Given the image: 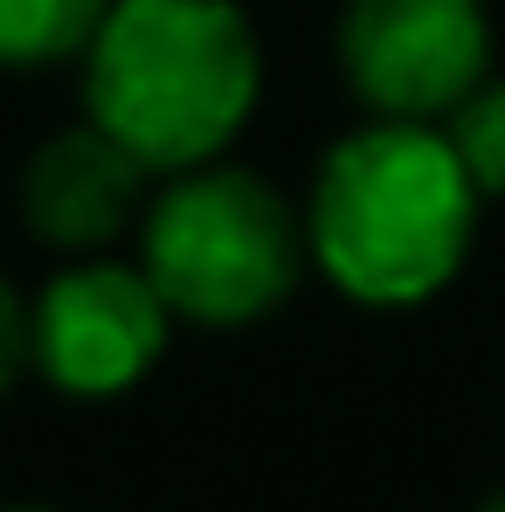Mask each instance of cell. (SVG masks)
Here are the masks:
<instances>
[{
    "label": "cell",
    "mask_w": 505,
    "mask_h": 512,
    "mask_svg": "<svg viewBox=\"0 0 505 512\" xmlns=\"http://www.w3.org/2000/svg\"><path fill=\"white\" fill-rule=\"evenodd\" d=\"M146 277L160 284L173 319L194 326H250L277 312L305 277V222L250 167H187L153 194L139 222Z\"/></svg>",
    "instance_id": "3"
},
{
    "label": "cell",
    "mask_w": 505,
    "mask_h": 512,
    "mask_svg": "<svg viewBox=\"0 0 505 512\" xmlns=\"http://www.w3.org/2000/svg\"><path fill=\"white\" fill-rule=\"evenodd\" d=\"M443 132H450L457 160L471 173V187L485 201H505V77H485V84L443 118Z\"/></svg>",
    "instance_id": "8"
},
{
    "label": "cell",
    "mask_w": 505,
    "mask_h": 512,
    "mask_svg": "<svg viewBox=\"0 0 505 512\" xmlns=\"http://www.w3.org/2000/svg\"><path fill=\"white\" fill-rule=\"evenodd\" d=\"M111 0H0V70L84 63Z\"/></svg>",
    "instance_id": "7"
},
{
    "label": "cell",
    "mask_w": 505,
    "mask_h": 512,
    "mask_svg": "<svg viewBox=\"0 0 505 512\" xmlns=\"http://www.w3.org/2000/svg\"><path fill=\"white\" fill-rule=\"evenodd\" d=\"M339 70L374 118H450L492 77L485 0H346Z\"/></svg>",
    "instance_id": "4"
},
{
    "label": "cell",
    "mask_w": 505,
    "mask_h": 512,
    "mask_svg": "<svg viewBox=\"0 0 505 512\" xmlns=\"http://www.w3.org/2000/svg\"><path fill=\"white\" fill-rule=\"evenodd\" d=\"M28 367V312L14 305L7 277H0V395L14 388V374Z\"/></svg>",
    "instance_id": "9"
},
{
    "label": "cell",
    "mask_w": 505,
    "mask_h": 512,
    "mask_svg": "<svg viewBox=\"0 0 505 512\" xmlns=\"http://www.w3.org/2000/svg\"><path fill=\"white\" fill-rule=\"evenodd\" d=\"M478 512H505V492H492V499H485V506H478Z\"/></svg>",
    "instance_id": "10"
},
{
    "label": "cell",
    "mask_w": 505,
    "mask_h": 512,
    "mask_svg": "<svg viewBox=\"0 0 505 512\" xmlns=\"http://www.w3.org/2000/svg\"><path fill=\"white\" fill-rule=\"evenodd\" d=\"M21 512H49V506H21Z\"/></svg>",
    "instance_id": "11"
},
{
    "label": "cell",
    "mask_w": 505,
    "mask_h": 512,
    "mask_svg": "<svg viewBox=\"0 0 505 512\" xmlns=\"http://www.w3.org/2000/svg\"><path fill=\"white\" fill-rule=\"evenodd\" d=\"M478 187L443 125L374 118L319 160L305 243L353 305L402 312L436 298L478 236Z\"/></svg>",
    "instance_id": "1"
},
{
    "label": "cell",
    "mask_w": 505,
    "mask_h": 512,
    "mask_svg": "<svg viewBox=\"0 0 505 512\" xmlns=\"http://www.w3.org/2000/svg\"><path fill=\"white\" fill-rule=\"evenodd\" d=\"M173 333V305L160 284L146 277V263H77L63 270L35 312H28V360L42 367L49 388L77 395V402H104L139 388Z\"/></svg>",
    "instance_id": "5"
},
{
    "label": "cell",
    "mask_w": 505,
    "mask_h": 512,
    "mask_svg": "<svg viewBox=\"0 0 505 512\" xmlns=\"http://www.w3.org/2000/svg\"><path fill=\"white\" fill-rule=\"evenodd\" d=\"M146 208V167L104 132H56L21 173V215L49 250H104Z\"/></svg>",
    "instance_id": "6"
},
{
    "label": "cell",
    "mask_w": 505,
    "mask_h": 512,
    "mask_svg": "<svg viewBox=\"0 0 505 512\" xmlns=\"http://www.w3.org/2000/svg\"><path fill=\"white\" fill-rule=\"evenodd\" d=\"M263 90V49L236 0H111L84 49V104L146 173L222 160Z\"/></svg>",
    "instance_id": "2"
}]
</instances>
